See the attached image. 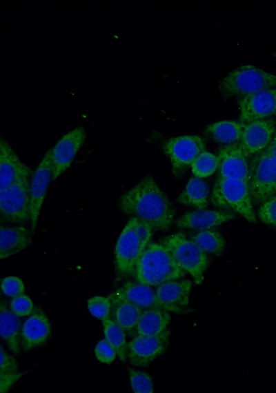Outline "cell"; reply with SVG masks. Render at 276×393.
I'll list each match as a JSON object with an SVG mask.
<instances>
[{
  "mask_svg": "<svg viewBox=\"0 0 276 393\" xmlns=\"http://www.w3.org/2000/svg\"><path fill=\"white\" fill-rule=\"evenodd\" d=\"M248 187L255 204H261L276 194V133L269 144L255 154L250 161Z\"/></svg>",
  "mask_w": 276,
  "mask_h": 393,
  "instance_id": "obj_4",
  "label": "cell"
},
{
  "mask_svg": "<svg viewBox=\"0 0 276 393\" xmlns=\"http://www.w3.org/2000/svg\"><path fill=\"white\" fill-rule=\"evenodd\" d=\"M234 214L225 210H197L185 213L176 221L179 228L209 230L234 218Z\"/></svg>",
  "mask_w": 276,
  "mask_h": 393,
  "instance_id": "obj_19",
  "label": "cell"
},
{
  "mask_svg": "<svg viewBox=\"0 0 276 393\" xmlns=\"http://www.w3.org/2000/svg\"><path fill=\"white\" fill-rule=\"evenodd\" d=\"M211 201L222 210L234 211L250 223L256 221L248 184L219 177L213 186Z\"/></svg>",
  "mask_w": 276,
  "mask_h": 393,
  "instance_id": "obj_6",
  "label": "cell"
},
{
  "mask_svg": "<svg viewBox=\"0 0 276 393\" xmlns=\"http://www.w3.org/2000/svg\"><path fill=\"white\" fill-rule=\"evenodd\" d=\"M121 212L146 222L152 230H167L171 226L175 208L155 179L146 176L119 199Z\"/></svg>",
  "mask_w": 276,
  "mask_h": 393,
  "instance_id": "obj_1",
  "label": "cell"
},
{
  "mask_svg": "<svg viewBox=\"0 0 276 393\" xmlns=\"http://www.w3.org/2000/svg\"><path fill=\"white\" fill-rule=\"evenodd\" d=\"M51 334V323L45 312L36 308L21 326V347L28 352L43 345Z\"/></svg>",
  "mask_w": 276,
  "mask_h": 393,
  "instance_id": "obj_17",
  "label": "cell"
},
{
  "mask_svg": "<svg viewBox=\"0 0 276 393\" xmlns=\"http://www.w3.org/2000/svg\"><path fill=\"white\" fill-rule=\"evenodd\" d=\"M190 167L195 177L201 179L210 177L219 167L218 156L204 150L197 157Z\"/></svg>",
  "mask_w": 276,
  "mask_h": 393,
  "instance_id": "obj_29",
  "label": "cell"
},
{
  "mask_svg": "<svg viewBox=\"0 0 276 393\" xmlns=\"http://www.w3.org/2000/svg\"><path fill=\"white\" fill-rule=\"evenodd\" d=\"M191 240L206 254L220 256L224 252V239L219 232L215 230L210 229L201 230L194 235Z\"/></svg>",
  "mask_w": 276,
  "mask_h": 393,
  "instance_id": "obj_28",
  "label": "cell"
},
{
  "mask_svg": "<svg viewBox=\"0 0 276 393\" xmlns=\"http://www.w3.org/2000/svg\"><path fill=\"white\" fill-rule=\"evenodd\" d=\"M50 181H52V166L49 150L33 172L30 181V223L33 232L37 228Z\"/></svg>",
  "mask_w": 276,
  "mask_h": 393,
  "instance_id": "obj_14",
  "label": "cell"
},
{
  "mask_svg": "<svg viewBox=\"0 0 276 393\" xmlns=\"http://www.w3.org/2000/svg\"><path fill=\"white\" fill-rule=\"evenodd\" d=\"M239 109V122L242 124L276 115V88L241 97Z\"/></svg>",
  "mask_w": 276,
  "mask_h": 393,
  "instance_id": "obj_12",
  "label": "cell"
},
{
  "mask_svg": "<svg viewBox=\"0 0 276 393\" xmlns=\"http://www.w3.org/2000/svg\"><path fill=\"white\" fill-rule=\"evenodd\" d=\"M134 273L137 282L157 287L164 282L182 278L186 272L164 245L151 242L137 262Z\"/></svg>",
  "mask_w": 276,
  "mask_h": 393,
  "instance_id": "obj_2",
  "label": "cell"
},
{
  "mask_svg": "<svg viewBox=\"0 0 276 393\" xmlns=\"http://www.w3.org/2000/svg\"><path fill=\"white\" fill-rule=\"evenodd\" d=\"M257 214L262 223L276 228V194L260 204Z\"/></svg>",
  "mask_w": 276,
  "mask_h": 393,
  "instance_id": "obj_32",
  "label": "cell"
},
{
  "mask_svg": "<svg viewBox=\"0 0 276 393\" xmlns=\"http://www.w3.org/2000/svg\"><path fill=\"white\" fill-rule=\"evenodd\" d=\"M114 303V321L126 332L136 329L142 310L135 305L125 301H112Z\"/></svg>",
  "mask_w": 276,
  "mask_h": 393,
  "instance_id": "obj_27",
  "label": "cell"
},
{
  "mask_svg": "<svg viewBox=\"0 0 276 393\" xmlns=\"http://www.w3.org/2000/svg\"><path fill=\"white\" fill-rule=\"evenodd\" d=\"M219 177L237 179L248 184L249 165L240 143L222 147L218 154Z\"/></svg>",
  "mask_w": 276,
  "mask_h": 393,
  "instance_id": "obj_15",
  "label": "cell"
},
{
  "mask_svg": "<svg viewBox=\"0 0 276 393\" xmlns=\"http://www.w3.org/2000/svg\"><path fill=\"white\" fill-rule=\"evenodd\" d=\"M86 131L77 126L63 135L50 149L52 166V181L57 180L69 168L73 159L83 144Z\"/></svg>",
  "mask_w": 276,
  "mask_h": 393,
  "instance_id": "obj_10",
  "label": "cell"
},
{
  "mask_svg": "<svg viewBox=\"0 0 276 393\" xmlns=\"http://www.w3.org/2000/svg\"><path fill=\"white\" fill-rule=\"evenodd\" d=\"M1 289L3 294L12 298L25 292V285L23 281L15 276L3 278L1 282Z\"/></svg>",
  "mask_w": 276,
  "mask_h": 393,
  "instance_id": "obj_34",
  "label": "cell"
},
{
  "mask_svg": "<svg viewBox=\"0 0 276 393\" xmlns=\"http://www.w3.org/2000/svg\"><path fill=\"white\" fill-rule=\"evenodd\" d=\"M31 178L20 179L0 191L1 223L24 225L31 221Z\"/></svg>",
  "mask_w": 276,
  "mask_h": 393,
  "instance_id": "obj_8",
  "label": "cell"
},
{
  "mask_svg": "<svg viewBox=\"0 0 276 393\" xmlns=\"http://www.w3.org/2000/svg\"><path fill=\"white\" fill-rule=\"evenodd\" d=\"M109 297L111 301H128L141 310L157 307L156 294L151 286L137 281L126 282L116 293Z\"/></svg>",
  "mask_w": 276,
  "mask_h": 393,
  "instance_id": "obj_21",
  "label": "cell"
},
{
  "mask_svg": "<svg viewBox=\"0 0 276 393\" xmlns=\"http://www.w3.org/2000/svg\"><path fill=\"white\" fill-rule=\"evenodd\" d=\"M209 190L207 184L201 179L191 177L179 194V203L197 210H203L208 205Z\"/></svg>",
  "mask_w": 276,
  "mask_h": 393,
  "instance_id": "obj_24",
  "label": "cell"
},
{
  "mask_svg": "<svg viewBox=\"0 0 276 393\" xmlns=\"http://www.w3.org/2000/svg\"><path fill=\"white\" fill-rule=\"evenodd\" d=\"M159 243L167 248L176 262L193 277L196 284H201L204 273L209 264L206 253L181 232L169 234Z\"/></svg>",
  "mask_w": 276,
  "mask_h": 393,
  "instance_id": "obj_7",
  "label": "cell"
},
{
  "mask_svg": "<svg viewBox=\"0 0 276 393\" xmlns=\"http://www.w3.org/2000/svg\"><path fill=\"white\" fill-rule=\"evenodd\" d=\"M95 356L97 359L105 364L112 363L116 356L117 353L114 348L108 343L104 338L100 340L95 345L94 349Z\"/></svg>",
  "mask_w": 276,
  "mask_h": 393,
  "instance_id": "obj_35",
  "label": "cell"
},
{
  "mask_svg": "<svg viewBox=\"0 0 276 393\" xmlns=\"http://www.w3.org/2000/svg\"><path fill=\"white\" fill-rule=\"evenodd\" d=\"M10 309L19 317L30 316L34 310L32 300L25 294L13 297L10 303Z\"/></svg>",
  "mask_w": 276,
  "mask_h": 393,
  "instance_id": "obj_33",
  "label": "cell"
},
{
  "mask_svg": "<svg viewBox=\"0 0 276 393\" xmlns=\"http://www.w3.org/2000/svg\"><path fill=\"white\" fill-rule=\"evenodd\" d=\"M244 124L233 120H224L208 125L206 132L216 142L233 144L241 139Z\"/></svg>",
  "mask_w": 276,
  "mask_h": 393,
  "instance_id": "obj_25",
  "label": "cell"
},
{
  "mask_svg": "<svg viewBox=\"0 0 276 393\" xmlns=\"http://www.w3.org/2000/svg\"><path fill=\"white\" fill-rule=\"evenodd\" d=\"M170 319V313L160 308L143 310L136 327L137 333L139 335L161 334L168 330Z\"/></svg>",
  "mask_w": 276,
  "mask_h": 393,
  "instance_id": "obj_23",
  "label": "cell"
},
{
  "mask_svg": "<svg viewBox=\"0 0 276 393\" xmlns=\"http://www.w3.org/2000/svg\"><path fill=\"white\" fill-rule=\"evenodd\" d=\"M192 283L187 279H175L157 286V305L168 312L184 314L187 311Z\"/></svg>",
  "mask_w": 276,
  "mask_h": 393,
  "instance_id": "obj_13",
  "label": "cell"
},
{
  "mask_svg": "<svg viewBox=\"0 0 276 393\" xmlns=\"http://www.w3.org/2000/svg\"><path fill=\"white\" fill-rule=\"evenodd\" d=\"M170 337V331L158 335H139L135 336L127 345L128 358L137 367H146L166 351Z\"/></svg>",
  "mask_w": 276,
  "mask_h": 393,
  "instance_id": "obj_11",
  "label": "cell"
},
{
  "mask_svg": "<svg viewBox=\"0 0 276 393\" xmlns=\"http://www.w3.org/2000/svg\"><path fill=\"white\" fill-rule=\"evenodd\" d=\"M23 375V372L0 373V392L5 393Z\"/></svg>",
  "mask_w": 276,
  "mask_h": 393,
  "instance_id": "obj_37",
  "label": "cell"
},
{
  "mask_svg": "<svg viewBox=\"0 0 276 393\" xmlns=\"http://www.w3.org/2000/svg\"><path fill=\"white\" fill-rule=\"evenodd\" d=\"M32 230L23 225L0 227V259L17 254L29 246L32 241Z\"/></svg>",
  "mask_w": 276,
  "mask_h": 393,
  "instance_id": "obj_20",
  "label": "cell"
},
{
  "mask_svg": "<svg viewBox=\"0 0 276 393\" xmlns=\"http://www.w3.org/2000/svg\"><path fill=\"white\" fill-rule=\"evenodd\" d=\"M162 149L171 163L173 173L179 176L205 150L206 145L199 136L186 134L166 140Z\"/></svg>",
  "mask_w": 276,
  "mask_h": 393,
  "instance_id": "obj_9",
  "label": "cell"
},
{
  "mask_svg": "<svg viewBox=\"0 0 276 393\" xmlns=\"http://www.w3.org/2000/svg\"><path fill=\"white\" fill-rule=\"evenodd\" d=\"M152 228L143 220L132 217L120 233L115 248L117 272L126 276L135 271L137 262L151 243Z\"/></svg>",
  "mask_w": 276,
  "mask_h": 393,
  "instance_id": "obj_3",
  "label": "cell"
},
{
  "mask_svg": "<svg viewBox=\"0 0 276 393\" xmlns=\"http://www.w3.org/2000/svg\"><path fill=\"white\" fill-rule=\"evenodd\" d=\"M132 390L135 393H152L153 383L149 374L145 372L128 368Z\"/></svg>",
  "mask_w": 276,
  "mask_h": 393,
  "instance_id": "obj_31",
  "label": "cell"
},
{
  "mask_svg": "<svg viewBox=\"0 0 276 393\" xmlns=\"http://www.w3.org/2000/svg\"><path fill=\"white\" fill-rule=\"evenodd\" d=\"M275 132V123L261 119L244 124L240 145L248 157L263 150L270 142Z\"/></svg>",
  "mask_w": 276,
  "mask_h": 393,
  "instance_id": "obj_18",
  "label": "cell"
},
{
  "mask_svg": "<svg viewBox=\"0 0 276 393\" xmlns=\"http://www.w3.org/2000/svg\"><path fill=\"white\" fill-rule=\"evenodd\" d=\"M17 359L9 354L2 345L0 346V373H14L19 372Z\"/></svg>",
  "mask_w": 276,
  "mask_h": 393,
  "instance_id": "obj_36",
  "label": "cell"
},
{
  "mask_svg": "<svg viewBox=\"0 0 276 393\" xmlns=\"http://www.w3.org/2000/svg\"><path fill=\"white\" fill-rule=\"evenodd\" d=\"M87 308L94 317L103 321L110 319L112 301L109 296L96 295L88 300Z\"/></svg>",
  "mask_w": 276,
  "mask_h": 393,
  "instance_id": "obj_30",
  "label": "cell"
},
{
  "mask_svg": "<svg viewBox=\"0 0 276 393\" xmlns=\"http://www.w3.org/2000/svg\"><path fill=\"white\" fill-rule=\"evenodd\" d=\"M21 322L1 300L0 303V334L9 349L18 355L21 348Z\"/></svg>",
  "mask_w": 276,
  "mask_h": 393,
  "instance_id": "obj_22",
  "label": "cell"
},
{
  "mask_svg": "<svg viewBox=\"0 0 276 393\" xmlns=\"http://www.w3.org/2000/svg\"><path fill=\"white\" fill-rule=\"evenodd\" d=\"M104 338L114 348L117 356L123 362L128 357L126 331L113 319L102 321Z\"/></svg>",
  "mask_w": 276,
  "mask_h": 393,
  "instance_id": "obj_26",
  "label": "cell"
},
{
  "mask_svg": "<svg viewBox=\"0 0 276 393\" xmlns=\"http://www.w3.org/2000/svg\"><path fill=\"white\" fill-rule=\"evenodd\" d=\"M273 88H276V74L251 64L242 65L235 68L218 85L221 94L226 98H241Z\"/></svg>",
  "mask_w": 276,
  "mask_h": 393,
  "instance_id": "obj_5",
  "label": "cell"
},
{
  "mask_svg": "<svg viewBox=\"0 0 276 393\" xmlns=\"http://www.w3.org/2000/svg\"><path fill=\"white\" fill-rule=\"evenodd\" d=\"M33 171L24 163L3 137L0 139V191L16 181L31 178Z\"/></svg>",
  "mask_w": 276,
  "mask_h": 393,
  "instance_id": "obj_16",
  "label": "cell"
}]
</instances>
